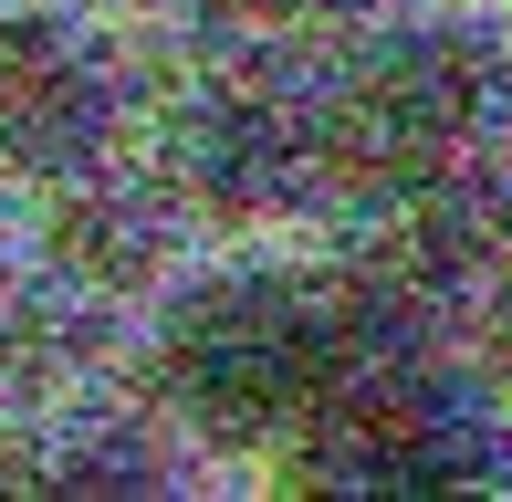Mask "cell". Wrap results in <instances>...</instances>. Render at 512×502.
<instances>
[{"label":"cell","mask_w":512,"mask_h":502,"mask_svg":"<svg viewBox=\"0 0 512 502\" xmlns=\"http://www.w3.org/2000/svg\"><path fill=\"white\" fill-rule=\"evenodd\" d=\"M335 367H345V335L324 314V293L272 283V272H230V283L189 293L168 325V387L220 440L293 429L335 387Z\"/></svg>","instance_id":"1"},{"label":"cell","mask_w":512,"mask_h":502,"mask_svg":"<svg viewBox=\"0 0 512 502\" xmlns=\"http://www.w3.org/2000/svg\"><path fill=\"white\" fill-rule=\"evenodd\" d=\"M460 419L408 377H377V387H324L304 408V471L314 492H366V502H418L439 482H460Z\"/></svg>","instance_id":"3"},{"label":"cell","mask_w":512,"mask_h":502,"mask_svg":"<svg viewBox=\"0 0 512 502\" xmlns=\"http://www.w3.org/2000/svg\"><path fill=\"white\" fill-rule=\"evenodd\" d=\"M471 126H481V63L439 32H398L345 74L335 116H324V147L366 189H429V178L460 168Z\"/></svg>","instance_id":"2"},{"label":"cell","mask_w":512,"mask_h":502,"mask_svg":"<svg viewBox=\"0 0 512 502\" xmlns=\"http://www.w3.org/2000/svg\"><path fill=\"white\" fill-rule=\"evenodd\" d=\"M105 136V74L74 21L53 11H0V168L42 178L74 168Z\"/></svg>","instance_id":"4"},{"label":"cell","mask_w":512,"mask_h":502,"mask_svg":"<svg viewBox=\"0 0 512 502\" xmlns=\"http://www.w3.org/2000/svg\"><path fill=\"white\" fill-rule=\"evenodd\" d=\"M189 157H199V189L220 210H272L304 178V116H283L272 95H220L189 126Z\"/></svg>","instance_id":"5"}]
</instances>
